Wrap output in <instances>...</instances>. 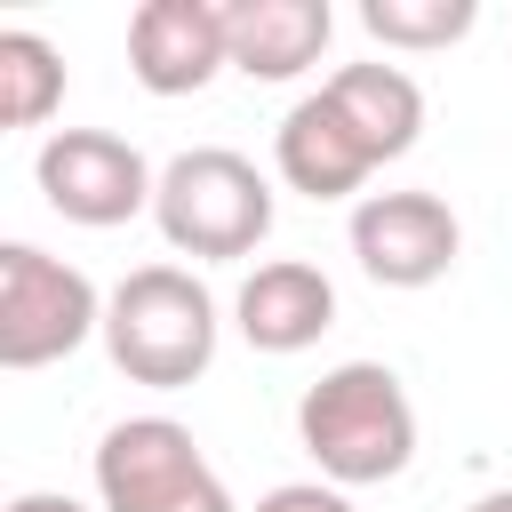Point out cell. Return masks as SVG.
Returning <instances> with one entry per match:
<instances>
[{
	"label": "cell",
	"instance_id": "6da1fadb",
	"mask_svg": "<svg viewBox=\"0 0 512 512\" xmlns=\"http://www.w3.org/2000/svg\"><path fill=\"white\" fill-rule=\"evenodd\" d=\"M296 440L328 472V488H376L400 480L416 456V408L408 384L384 360H344L296 400Z\"/></svg>",
	"mask_w": 512,
	"mask_h": 512
},
{
	"label": "cell",
	"instance_id": "7a4b0ae2",
	"mask_svg": "<svg viewBox=\"0 0 512 512\" xmlns=\"http://www.w3.org/2000/svg\"><path fill=\"white\" fill-rule=\"evenodd\" d=\"M104 352L128 384L184 392L216 360V296L184 264H136L104 296Z\"/></svg>",
	"mask_w": 512,
	"mask_h": 512
},
{
	"label": "cell",
	"instance_id": "3957f363",
	"mask_svg": "<svg viewBox=\"0 0 512 512\" xmlns=\"http://www.w3.org/2000/svg\"><path fill=\"white\" fill-rule=\"evenodd\" d=\"M152 224L176 256H200V264H232L248 256L264 232H272V184L248 152L232 144H192L160 168V192H152Z\"/></svg>",
	"mask_w": 512,
	"mask_h": 512
},
{
	"label": "cell",
	"instance_id": "277c9868",
	"mask_svg": "<svg viewBox=\"0 0 512 512\" xmlns=\"http://www.w3.org/2000/svg\"><path fill=\"white\" fill-rule=\"evenodd\" d=\"M104 336V296L80 264L8 240L0 248V368H48Z\"/></svg>",
	"mask_w": 512,
	"mask_h": 512
},
{
	"label": "cell",
	"instance_id": "5b68a950",
	"mask_svg": "<svg viewBox=\"0 0 512 512\" xmlns=\"http://www.w3.org/2000/svg\"><path fill=\"white\" fill-rule=\"evenodd\" d=\"M96 496H104V512H240L176 416L112 424L96 440Z\"/></svg>",
	"mask_w": 512,
	"mask_h": 512
},
{
	"label": "cell",
	"instance_id": "8992f818",
	"mask_svg": "<svg viewBox=\"0 0 512 512\" xmlns=\"http://www.w3.org/2000/svg\"><path fill=\"white\" fill-rule=\"evenodd\" d=\"M32 176H40V200L64 224H88V232H112V224L144 216L152 192H160L144 152L128 136H112V128H56L40 144V160H32Z\"/></svg>",
	"mask_w": 512,
	"mask_h": 512
},
{
	"label": "cell",
	"instance_id": "52a82bcc",
	"mask_svg": "<svg viewBox=\"0 0 512 512\" xmlns=\"http://www.w3.org/2000/svg\"><path fill=\"white\" fill-rule=\"evenodd\" d=\"M464 224L440 192H368L352 208V256L376 288H432L448 280Z\"/></svg>",
	"mask_w": 512,
	"mask_h": 512
},
{
	"label": "cell",
	"instance_id": "ba28073f",
	"mask_svg": "<svg viewBox=\"0 0 512 512\" xmlns=\"http://www.w3.org/2000/svg\"><path fill=\"white\" fill-rule=\"evenodd\" d=\"M232 64L224 0H144L128 16V72L152 96H200Z\"/></svg>",
	"mask_w": 512,
	"mask_h": 512
},
{
	"label": "cell",
	"instance_id": "9c48e42d",
	"mask_svg": "<svg viewBox=\"0 0 512 512\" xmlns=\"http://www.w3.org/2000/svg\"><path fill=\"white\" fill-rule=\"evenodd\" d=\"M272 160H280V184L304 192V200H352V192L376 176L368 144H360L352 120L328 104V88H312V96L288 104V120H280V136H272Z\"/></svg>",
	"mask_w": 512,
	"mask_h": 512
},
{
	"label": "cell",
	"instance_id": "30bf717a",
	"mask_svg": "<svg viewBox=\"0 0 512 512\" xmlns=\"http://www.w3.org/2000/svg\"><path fill=\"white\" fill-rule=\"evenodd\" d=\"M232 320H240V336H248L256 352H304V344H320V336L336 328V288H328L320 264L272 256V264H256V272L240 280Z\"/></svg>",
	"mask_w": 512,
	"mask_h": 512
},
{
	"label": "cell",
	"instance_id": "8fae6325",
	"mask_svg": "<svg viewBox=\"0 0 512 512\" xmlns=\"http://www.w3.org/2000/svg\"><path fill=\"white\" fill-rule=\"evenodd\" d=\"M328 0H224V40H232V72L248 80H296L328 56Z\"/></svg>",
	"mask_w": 512,
	"mask_h": 512
},
{
	"label": "cell",
	"instance_id": "7c38bea8",
	"mask_svg": "<svg viewBox=\"0 0 512 512\" xmlns=\"http://www.w3.org/2000/svg\"><path fill=\"white\" fill-rule=\"evenodd\" d=\"M320 88H328V104L352 120V136L368 144L376 168L400 160V152L416 144V128H424V88H416L400 64H344V72H328Z\"/></svg>",
	"mask_w": 512,
	"mask_h": 512
},
{
	"label": "cell",
	"instance_id": "4fadbf2b",
	"mask_svg": "<svg viewBox=\"0 0 512 512\" xmlns=\"http://www.w3.org/2000/svg\"><path fill=\"white\" fill-rule=\"evenodd\" d=\"M56 104H64V56L40 32L8 24L0 32V120L8 128H40Z\"/></svg>",
	"mask_w": 512,
	"mask_h": 512
},
{
	"label": "cell",
	"instance_id": "5bb4252c",
	"mask_svg": "<svg viewBox=\"0 0 512 512\" xmlns=\"http://www.w3.org/2000/svg\"><path fill=\"white\" fill-rule=\"evenodd\" d=\"M360 24H368V40L424 56V48H456L480 24V8L472 0H360Z\"/></svg>",
	"mask_w": 512,
	"mask_h": 512
},
{
	"label": "cell",
	"instance_id": "9a60e30c",
	"mask_svg": "<svg viewBox=\"0 0 512 512\" xmlns=\"http://www.w3.org/2000/svg\"><path fill=\"white\" fill-rule=\"evenodd\" d=\"M256 512H352V496L328 480H280L272 496H256Z\"/></svg>",
	"mask_w": 512,
	"mask_h": 512
},
{
	"label": "cell",
	"instance_id": "2e32d148",
	"mask_svg": "<svg viewBox=\"0 0 512 512\" xmlns=\"http://www.w3.org/2000/svg\"><path fill=\"white\" fill-rule=\"evenodd\" d=\"M8 512H88V504H72V496H56V488H24Z\"/></svg>",
	"mask_w": 512,
	"mask_h": 512
},
{
	"label": "cell",
	"instance_id": "e0dca14e",
	"mask_svg": "<svg viewBox=\"0 0 512 512\" xmlns=\"http://www.w3.org/2000/svg\"><path fill=\"white\" fill-rule=\"evenodd\" d=\"M464 512H512V488H496V496H480V504H464Z\"/></svg>",
	"mask_w": 512,
	"mask_h": 512
}]
</instances>
